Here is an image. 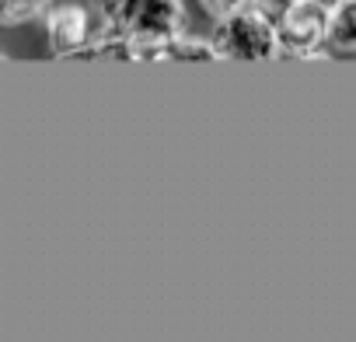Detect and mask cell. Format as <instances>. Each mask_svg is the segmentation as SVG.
I'll list each match as a JSON object with an SVG mask.
<instances>
[{
	"mask_svg": "<svg viewBox=\"0 0 356 342\" xmlns=\"http://www.w3.org/2000/svg\"><path fill=\"white\" fill-rule=\"evenodd\" d=\"M213 49L220 60H245V63H266V60H276L283 56V46H280V28L262 18L259 11L245 8L231 18H220L213 35H210Z\"/></svg>",
	"mask_w": 356,
	"mask_h": 342,
	"instance_id": "1",
	"label": "cell"
},
{
	"mask_svg": "<svg viewBox=\"0 0 356 342\" xmlns=\"http://www.w3.org/2000/svg\"><path fill=\"white\" fill-rule=\"evenodd\" d=\"M182 32V0H136L126 22V35L133 39V60H164V46Z\"/></svg>",
	"mask_w": 356,
	"mask_h": 342,
	"instance_id": "2",
	"label": "cell"
},
{
	"mask_svg": "<svg viewBox=\"0 0 356 342\" xmlns=\"http://www.w3.org/2000/svg\"><path fill=\"white\" fill-rule=\"evenodd\" d=\"M42 18H46V39L53 56H81L98 32L91 8L81 4V0H56Z\"/></svg>",
	"mask_w": 356,
	"mask_h": 342,
	"instance_id": "3",
	"label": "cell"
},
{
	"mask_svg": "<svg viewBox=\"0 0 356 342\" xmlns=\"http://www.w3.org/2000/svg\"><path fill=\"white\" fill-rule=\"evenodd\" d=\"M276 28H280V46L286 56L311 60L321 53V46H328V11L318 8L314 0H300Z\"/></svg>",
	"mask_w": 356,
	"mask_h": 342,
	"instance_id": "4",
	"label": "cell"
},
{
	"mask_svg": "<svg viewBox=\"0 0 356 342\" xmlns=\"http://www.w3.org/2000/svg\"><path fill=\"white\" fill-rule=\"evenodd\" d=\"M328 49L356 53V0H346L328 11Z\"/></svg>",
	"mask_w": 356,
	"mask_h": 342,
	"instance_id": "5",
	"label": "cell"
},
{
	"mask_svg": "<svg viewBox=\"0 0 356 342\" xmlns=\"http://www.w3.org/2000/svg\"><path fill=\"white\" fill-rule=\"evenodd\" d=\"M164 56L168 60H200V63H210V60H220L213 42L210 39H200V35H175L168 46H164Z\"/></svg>",
	"mask_w": 356,
	"mask_h": 342,
	"instance_id": "6",
	"label": "cell"
},
{
	"mask_svg": "<svg viewBox=\"0 0 356 342\" xmlns=\"http://www.w3.org/2000/svg\"><path fill=\"white\" fill-rule=\"evenodd\" d=\"M49 4H56V0H11V15H8V25H25L39 15L49 11Z\"/></svg>",
	"mask_w": 356,
	"mask_h": 342,
	"instance_id": "7",
	"label": "cell"
},
{
	"mask_svg": "<svg viewBox=\"0 0 356 342\" xmlns=\"http://www.w3.org/2000/svg\"><path fill=\"white\" fill-rule=\"evenodd\" d=\"M297 4H300V0H248V8L259 11L262 18H269L273 25H280Z\"/></svg>",
	"mask_w": 356,
	"mask_h": 342,
	"instance_id": "8",
	"label": "cell"
},
{
	"mask_svg": "<svg viewBox=\"0 0 356 342\" xmlns=\"http://www.w3.org/2000/svg\"><path fill=\"white\" fill-rule=\"evenodd\" d=\"M200 8H203L213 22H220V18H231V15L245 11L248 0H200Z\"/></svg>",
	"mask_w": 356,
	"mask_h": 342,
	"instance_id": "9",
	"label": "cell"
},
{
	"mask_svg": "<svg viewBox=\"0 0 356 342\" xmlns=\"http://www.w3.org/2000/svg\"><path fill=\"white\" fill-rule=\"evenodd\" d=\"M8 15H11V0H0V25H8Z\"/></svg>",
	"mask_w": 356,
	"mask_h": 342,
	"instance_id": "10",
	"label": "cell"
},
{
	"mask_svg": "<svg viewBox=\"0 0 356 342\" xmlns=\"http://www.w3.org/2000/svg\"><path fill=\"white\" fill-rule=\"evenodd\" d=\"M318 8H325V11H332V8H339V4H346V0H314Z\"/></svg>",
	"mask_w": 356,
	"mask_h": 342,
	"instance_id": "11",
	"label": "cell"
}]
</instances>
